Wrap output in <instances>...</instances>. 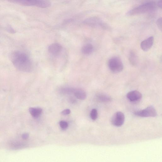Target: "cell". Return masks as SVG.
<instances>
[{
    "label": "cell",
    "mask_w": 162,
    "mask_h": 162,
    "mask_svg": "<svg viewBox=\"0 0 162 162\" xmlns=\"http://www.w3.org/2000/svg\"><path fill=\"white\" fill-rule=\"evenodd\" d=\"M11 58L12 64L18 70L25 72L31 70L32 63L25 53L19 51H15L11 54Z\"/></svg>",
    "instance_id": "1"
},
{
    "label": "cell",
    "mask_w": 162,
    "mask_h": 162,
    "mask_svg": "<svg viewBox=\"0 0 162 162\" xmlns=\"http://www.w3.org/2000/svg\"><path fill=\"white\" fill-rule=\"evenodd\" d=\"M12 3L26 6H35L45 8L49 7L51 2L49 0H7Z\"/></svg>",
    "instance_id": "2"
},
{
    "label": "cell",
    "mask_w": 162,
    "mask_h": 162,
    "mask_svg": "<svg viewBox=\"0 0 162 162\" xmlns=\"http://www.w3.org/2000/svg\"><path fill=\"white\" fill-rule=\"evenodd\" d=\"M157 4L151 2L145 3L129 11L127 13L129 16H133L145 13L153 10L157 7Z\"/></svg>",
    "instance_id": "3"
},
{
    "label": "cell",
    "mask_w": 162,
    "mask_h": 162,
    "mask_svg": "<svg viewBox=\"0 0 162 162\" xmlns=\"http://www.w3.org/2000/svg\"><path fill=\"white\" fill-rule=\"evenodd\" d=\"M108 66L110 70L115 73L122 72L124 67L121 60L117 57H113L110 59L108 62Z\"/></svg>",
    "instance_id": "4"
},
{
    "label": "cell",
    "mask_w": 162,
    "mask_h": 162,
    "mask_svg": "<svg viewBox=\"0 0 162 162\" xmlns=\"http://www.w3.org/2000/svg\"><path fill=\"white\" fill-rule=\"evenodd\" d=\"M134 114L141 117H154L157 115L156 109L152 106H148L143 110H138L135 112Z\"/></svg>",
    "instance_id": "5"
},
{
    "label": "cell",
    "mask_w": 162,
    "mask_h": 162,
    "mask_svg": "<svg viewBox=\"0 0 162 162\" xmlns=\"http://www.w3.org/2000/svg\"><path fill=\"white\" fill-rule=\"evenodd\" d=\"M125 120L124 114L120 112L116 113L112 118L111 122L115 126L120 127L123 124Z\"/></svg>",
    "instance_id": "6"
},
{
    "label": "cell",
    "mask_w": 162,
    "mask_h": 162,
    "mask_svg": "<svg viewBox=\"0 0 162 162\" xmlns=\"http://www.w3.org/2000/svg\"><path fill=\"white\" fill-rule=\"evenodd\" d=\"M86 24L93 26H99L105 28L107 26L100 19L97 17H92L87 19L85 21Z\"/></svg>",
    "instance_id": "7"
},
{
    "label": "cell",
    "mask_w": 162,
    "mask_h": 162,
    "mask_svg": "<svg viewBox=\"0 0 162 162\" xmlns=\"http://www.w3.org/2000/svg\"><path fill=\"white\" fill-rule=\"evenodd\" d=\"M127 97L131 102H136L140 100L142 95L139 92L135 90L129 92L127 94Z\"/></svg>",
    "instance_id": "8"
},
{
    "label": "cell",
    "mask_w": 162,
    "mask_h": 162,
    "mask_svg": "<svg viewBox=\"0 0 162 162\" xmlns=\"http://www.w3.org/2000/svg\"><path fill=\"white\" fill-rule=\"evenodd\" d=\"M154 42V38L153 36L143 41L141 44V49L144 51L150 50L152 47Z\"/></svg>",
    "instance_id": "9"
},
{
    "label": "cell",
    "mask_w": 162,
    "mask_h": 162,
    "mask_svg": "<svg viewBox=\"0 0 162 162\" xmlns=\"http://www.w3.org/2000/svg\"><path fill=\"white\" fill-rule=\"evenodd\" d=\"M62 49V46L58 43L51 44L48 48L49 53L53 55H57L59 53Z\"/></svg>",
    "instance_id": "10"
},
{
    "label": "cell",
    "mask_w": 162,
    "mask_h": 162,
    "mask_svg": "<svg viewBox=\"0 0 162 162\" xmlns=\"http://www.w3.org/2000/svg\"><path fill=\"white\" fill-rule=\"evenodd\" d=\"M96 97L98 100L102 102H108L112 100V98L109 96L103 93L97 94Z\"/></svg>",
    "instance_id": "11"
},
{
    "label": "cell",
    "mask_w": 162,
    "mask_h": 162,
    "mask_svg": "<svg viewBox=\"0 0 162 162\" xmlns=\"http://www.w3.org/2000/svg\"><path fill=\"white\" fill-rule=\"evenodd\" d=\"M29 111L34 117H39L42 112V110L39 108L31 107L29 109Z\"/></svg>",
    "instance_id": "12"
},
{
    "label": "cell",
    "mask_w": 162,
    "mask_h": 162,
    "mask_svg": "<svg viewBox=\"0 0 162 162\" xmlns=\"http://www.w3.org/2000/svg\"><path fill=\"white\" fill-rule=\"evenodd\" d=\"M129 61L132 65L135 66L137 63V57L136 53L132 51L130 52L129 56Z\"/></svg>",
    "instance_id": "13"
},
{
    "label": "cell",
    "mask_w": 162,
    "mask_h": 162,
    "mask_svg": "<svg viewBox=\"0 0 162 162\" xmlns=\"http://www.w3.org/2000/svg\"><path fill=\"white\" fill-rule=\"evenodd\" d=\"M93 50V46L91 44H88L85 45L82 48L83 53L85 55L91 54Z\"/></svg>",
    "instance_id": "14"
},
{
    "label": "cell",
    "mask_w": 162,
    "mask_h": 162,
    "mask_svg": "<svg viewBox=\"0 0 162 162\" xmlns=\"http://www.w3.org/2000/svg\"><path fill=\"white\" fill-rule=\"evenodd\" d=\"M75 96L81 100H85L86 98V94L85 92L82 90H77L74 92Z\"/></svg>",
    "instance_id": "15"
},
{
    "label": "cell",
    "mask_w": 162,
    "mask_h": 162,
    "mask_svg": "<svg viewBox=\"0 0 162 162\" xmlns=\"http://www.w3.org/2000/svg\"><path fill=\"white\" fill-rule=\"evenodd\" d=\"M98 112L96 109H93L91 112L90 116L91 119L93 120H96L98 117Z\"/></svg>",
    "instance_id": "16"
},
{
    "label": "cell",
    "mask_w": 162,
    "mask_h": 162,
    "mask_svg": "<svg viewBox=\"0 0 162 162\" xmlns=\"http://www.w3.org/2000/svg\"><path fill=\"white\" fill-rule=\"evenodd\" d=\"M60 127L62 129H67L68 127V123L64 121H61L59 123Z\"/></svg>",
    "instance_id": "17"
},
{
    "label": "cell",
    "mask_w": 162,
    "mask_h": 162,
    "mask_svg": "<svg viewBox=\"0 0 162 162\" xmlns=\"http://www.w3.org/2000/svg\"><path fill=\"white\" fill-rule=\"evenodd\" d=\"M157 24L159 29L161 31L162 29V18H159L157 21Z\"/></svg>",
    "instance_id": "18"
},
{
    "label": "cell",
    "mask_w": 162,
    "mask_h": 162,
    "mask_svg": "<svg viewBox=\"0 0 162 162\" xmlns=\"http://www.w3.org/2000/svg\"><path fill=\"white\" fill-rule=\"evenodd\" d=\"M71 110L69 109H67L63 110L61 112V114L63 115H67L71 113Z\"/></svg>",
    "instance_id": "19"
},
{
    "label": "cell",
    "mask_w": 162,
    "mask_h": 162,
    "mask_svg": "<svg viewBox=\"0 0 162 162\" xmlns=\"http://www.w3.org/2000/svg\"><path fill=\"white\" fill-rule=\"evenodd\" d=\"M7 30L9 32L12 33H14L15 32V31L13 28L10 26L7 27Z\"/></svg>",
    "instance_id": "20"
},
{
    "label": "cell",
    "mask_w": 162,
    "mask_h": 162,
    "mask_svg": "<svg viewBox=\"0 0 162 162\" xmlns=\"http://www.w3.org/2000/svg\"><path fill=\"white\" fill-rule=\"evenodd\" d=\"M29 137V135L27 133H24L22 136V137L23 139L25 140L27 139Z\"/></svg>",
    "instance_id": "21"
},
{
    "label": "cell",
    "mask_w": 162,
    "mask_h": 162,
    "mask_svg": "<svg viewBox=\"0 0 162 162\" xmlns=\"http://www.w3.org/2000/svg\"><path fill=\"white\" fill-rule=\"evenodd\" d=\"M162 0H159L158 2L157 5L159 7V8L162 9Z\"/></svg>",
    "instance_id": "22"
}]
</instances>
